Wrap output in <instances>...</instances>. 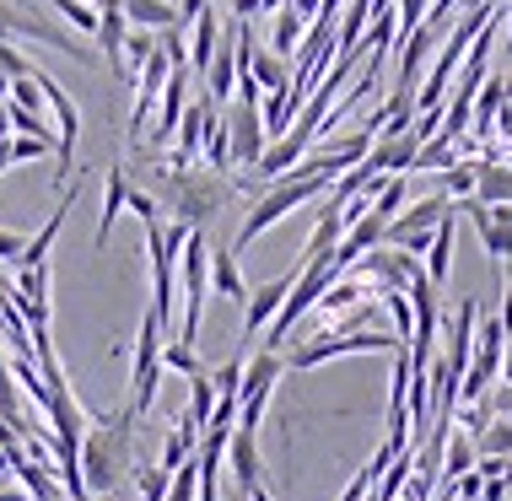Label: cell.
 <instances>
[{"instance_id":"1","label":"cell","mask_w":512,"mask_h":501,"mask_svg":"<svg viewBox=\"0 0 512 501\" xmlns=\"http://www.w3.org/2000/svg\"><path fill=\"white\" fill-rule=\"evenodd\" d=\"M135 469V410L124 405L114 415H92L81 431V480L87 496H114Z\"/></svg>"},{"instance_id":"2","label":"cell","mask_w":512,"mask_h":501,"mask_svg":"<svg viewBox=\"0 0 512 501\" xmlns=\"http://www.w3.org/2000/svg\"><path fill=\"white\" fill-rule=\"evenodd\" d=\"M232 194H238V184L227 173H216V167H168V173H157V194L151 200L168 205L173 221L205 232L232 205Z\"/></svg>"},{"instance_id":"3","label":"cell","mask_w":512,"mask_h":501,"mask_svg":"<svg viewBox=\"0 0 512 501\" xmlns=\"http://www.w3.org/2000/svg\"><path fill=\"white\" fill-rule=\"evenodd\" d=\"M329 184L335 178H324V173H313L308 162H297V167H286L275 184L259 194V205L248 211V221H243V232H238V243L232 248H248V243H259L265 232L275 227V221H286L297 211V205H308V200H318V194H329Z\"/></svg>"},{"instance_id":"4","label":"cell","mask_w":512,"mask_h":501,"mask_svg":"<svg viewBox=\"0 0 512 501\" xmlns=\"http://www.w3.org/2000/svg\"><path fill=\"white\" fill-rule=\"evenodd\" d=\"M394 345H405V340H394V334H383V329H340V334H324V340H302L297 351L281 356V361L297 367V372H308V367H324V361H335V356L394 351Z\"/></svg>"},{"instance_id":"5","label":"cell","mask_w":512,"mask_h":501,"mask_svg":"<svg viewBox=\"0 0 512 501\" xmlns=\"http://www.w3.org/2000/svg\"><path fill=\"white\" fill-rule=\"evenodd\" d=\"M205 259H211V243H205V232H189L184 248H178V275H184V324H178V345H195V334H200L205 291H211Z\"/></svg>"},{"instance_id":"6","label":"cell","mask_w":512,"mask_h":501,"mask_svg":"<svg viewBox=\"0 0 512 501\" xmlns=\"http://www.w3.org/2000/svg\"><path fill=\"white\" fill-rule=\"evenodd\" d=\"M33 81H38V92H44V103L54 108V124H60V130H54V184L65 189L71 162H76V141H81V108L71 103V92H65L54 76H44L38 65H33Z\"/></svg>"},{"instance_id":"7","label":"cell","mask_w":512,"mask_h":501,"mask_svg":"<svg viewBox=\"0 0 512 501\" xmlns=\"http://www.w3.org/2000/svg\"><path fill=\"white\" fill-rule=\"evenodd\" d=\"M11 38H33V44H49V49L71 54L81 65H92V49H81L71 33H60V27L44 22L33 6H22V0H0V44H11Z\"/></svg>"},{"instance_id":"8","label":"cell","mask_w":512,"mask_h":501,"mask_svg":"<svg viewBox=\"0 0 512 501\" xmlns=\"http://www.w3.org/2000/svg\"><path fill=\"white\" fill-rule=\"evenodd\" d=\"M157 388H162V324L157 318H141V340H135V367H130V410L135 421L157 405Z\"/></svg>"},{"instance_id":"9","label":"cell","mask_w":512,"mask_h":501,"mask_svg":"<svg viewBox=\"0 0 512 501\" xmlns=\"http://www.w3.org/2000/svg\"><path fill=\"white\" fill-rule=\"evenodd\" d=\"M281 372H286L281 351H254V356L243 361V383H238V426L259 431V415H265L270 394H275V383H281Z\"/></svg>"},{"instance_id":"10","label":"cell","mask_w":512,"mask_h":501,"mask_svg":"<svg viewBox=\"0 0 512 501\" xmlns=\"http://www.w3.org/2000/svg\"><path fill=\"white\" fill-rule=\"evenodd\" d=\"M221 124H227V157L238 167H254L259 157H265V119H259V103H232L227 114H221Z\"/></svg>"},{"instance_id":"11","label":"cell","mask_w":512,"mask_h":501,"mask_svg":"<svg viewBox=\"0 0 512 501\" xmlns=\"http://www.w3.org/2000/svg\"><path fill=\"white\" fill-rule=\"evenodd\" d=\"M351 275H378V286L405 291V286L415 281V275H426V270H421V259H415V254H405V248L378 243V248H367V254L351 264Z\"/></svg>"},{"instance_id":"12","label":"cell","mask_w":512,"mask_h":501,"mask_svg":"<svg viewBox=\"0 0 512 501\" xmlns=\"http://www.w3.org/2000/svg\"><path fill=\"white\" fill-rule=\"evenodd\" d=\"M168 54L162 49H151V60L135 71V108H130V141L146 130V119H151V108H157V97H162V87H168Z\"/></svg>"},{"instance_id":"13","label":"cell","mask_w":512,"mask_h":501,"mask_svg":"<svg viewBox=\"0 0 512 501\" xmlns=\"http://www.w3.org/2000/svg\"><path fill=\"white\" fill-rule=\"evenodd\" d=\"M227 464H232V480H238L243 496H254L259 485H265V464H259V431L232 426V437H227Z\"/></svg>"},{"instance_id":"14","label":"cell","mask_w":512,"mask_h":501,"mask_svg":"<svg viewBox=\"0 0 512 501\" xmlns=\"http://www.w3.org/2000/svg\"><path fill=\"white\" fill-rule=\"evenodd\" d=\"M292 281H297V264H292L286 275H275V281H265L259 291H248V302H243V340H254V334L265 329L275 313H281V302H286V291H292Z\"/></svg>"},{"instance_id":"15","label":"cell","mask_w":512,"mask_h":501,"mask_svg":"<svg viewBox=\"0 0 512 501\" xmlns=\"http://www.w3.org/2000/svg\"><path fill=\"white\" fill-rule=\"evenodd\" d=\"M453 211V200L448 194H426V200H415V205H405V211H399L389 227H383V243H405L410 232H432L442 216Z\"/></svg>"},{"instance_id":"16","label":"cell","mask_w":512,"mask_h":501,"mask_svg":"<svg viewBox=\"0 0 512 501\" xmlns=\"http://www.w3.org/2000/svg\"><path fill=\"white\" fill-rule=\"evenodd\" d=\"M415 151H421V141H415V130L405 135H372V151H367V167L372 173H410Z\"/></svg>"},{"instance_id":"17","label":"cell","mask_w":512,"mask_h":501,"mask_svg":"<svg viewBox=\"0 0 512 501\" xmlns=\"http://www.w3.org/2000/svg\"><path fill=\"white\" fill-rule=\"evenodd\" d=\"M211 114H216V103L211 97H200V103H184V114H178V151H173V167H189L195 162V151H200V141H205V124H211Z\"/></svg>"},{"instance_id":"18","label":"cell","mask_w":512,"mask_h":501,"mask_svg":"<svg viewBox=\"0 0 512 501\" xmlns=\"http://www.w3.org/2000/svg\"><path fill=\"white\" fill-rule=\"evenodd\" d=\"M432 49H437V27H432V22L410 27V33L399 38V87H415V81H421L426 60H432Z\"/></svg>"},{"instance_id":"19","label":"cell","mask_w":512,"mask_h":501,"mask_svg":"<svg viewBox=\"0 0 512 501\" xmlns=\"http://www.w3.org/2000/svg\"><path fill=\"white\" fill-rule=\"evenodd\" d=\"M157 103H162V114H157V135H151V141L168 146L173 130H178V114H184V103H189V65H173V71H168V87H162Z\"/></svg>"},{"instance_id":"20","label":"cell","mask_w":512,"mask_h":501,"mask_svg":"<svg viewBox=\"0 0 512 501\" xmlns=\"http://www.w3.org/2000/svg\"><path fill=\"white\" fill-rule=\"evenodd\" d=\"M340 232H345V216H340V205H335V200H324V211H318V227H313V238L302 243V254H297V270H302V264H318V259H329V254H335Z\"/></svg>"},{"instance_id":"21","label":"cell","mask_w":512,"mask_h":501,"mask_svg":"<svg viewBox=\"0 0 512 501\" xmlns=\"http://www.w3.org/2000/svg\"><path fill=\"white\" fill-rule=\"evenodd\" d=\"M205 275H211V286H216L227 302H248V281H243V270H238V248H227V243L211 248Z\"/></svg>"},{"instance_id":"22","label":"cell","mask_w":512,"mask_h":501,"mask_svg":"<svg viewBox=\"0 0 512 501\" xmlns=\"http://www.w3.org/2000/svg\"><path fill=\"white\" fill-rule=\"evenodd\" d=\"M453 232H459V211H448L437 221V232H432V248H426V281H432L442 291V281H448V259H453Z\"/></svg>"},{"instance_id":"23","label":"cell","mask_w":512,"mask_h":501,"mask_svg":"<svg viewBox=\"0 0 512 501\" xmlns=\"http://www.w3.org/2000/svg\"><path fill=\"white\" fill-rule=\"evenodd\" d=\"M124 22L146 27V33H162V27H178V6L173 0H119Z\"/></svg>"},{"instance_id":"24","label":"cell","mask_w":512,"mask_h":501,"mask_svg":"<svg viewBox=\"0 0 512 501\" xmlns=\"http://www.w3.org/2000/svg\"><path fill=\"white\" fill-rule=\"evenodd\" d=\"M475 200L480 205H512V167L507 162H475Z\"/></svg>"},{"instance_id":"25","label":"cell","mask_w":512,"mask_h":501,"mask_svg":"<svg viewBox=\"0 0 512 501\" xmlns=\"http://www.w3.org/2000/svg\"><path fill=\"white\" fill-rule=\"evenodd\" d=\"M248 76H254L259 92H286L292 87V60H281V54H270V49H254L248 54Z\"/></svg>"},{"instance_id":"26","label":"cell","mask_w":512,"mask_h":501,"mask_svg":"<svg viewBox=\"0 0 512 501\" xmlns=\"http://www.w3.org/2000/svg\"><path fill=\"white\" fill-rule=\"evenodd\" d=\"M124 194H130V173L124 167H108V184H103V216H98V238L92 243H108L114 238V221H119V211H124Z\"/></svg>"},{"instance_id":"27","label":"cell","mask_w":512,"mask_h":501,"mask_svg":"<svg viewBox=\"0 0 512 501\" xmlns=\"http://www.w3.org/2000/svg\"><path fill=\"white\" fill-rule=\"evenodd\" d=\"M216 38H221V17H216V6H205L200 17H195V44H189V71H200V76H205V65H211V54H216Z\"/></svg>"},{"instance_id":"28","label":"cell","mask_w":512,"mask_h":501,"mask_svg":"<svg viewBox=\"0 0 512 501\" xmlns=\"http://www.w3.org/2000/svg\"><path fill=\"white\" fill-rule=\"evenodd\" d=\"M211 410H216V383H211V372H200V378H189V405H184V421L205 431L211 426Z\"/></svg>"},{"instance_id":"29","label":"cell","mask_w":512,"mask_h":501,"mask_svg":"<svg viewBox=\"0 0 512 501\" xmlns=\"http://www.w3.org/2000/svg\"><path fill=\"white\" fill-rule=\"evenodd\" d=\"M195 448H200V431L189 426V421H178V426L168 431V448H162V469L173 475L178 464H189V458H195Z\"/></svg>"},{"instance_id":"30","label":"cell","mask_w":512,"mask_h":501,"mask_svg":"<svg viewBox=\"0 0 512 501\" xmlns=\"http://www.w3.org/2000/svg\"><path fill=\"white\" fill-rule=\"evenodd\" d=\"M469 442H475V458H507L512 453V421L502 415V421H491L486 431H475Z\"/></svg>"},{"instance_id":"31","label":"cell","mask_w":512,"mask_h":501,"mask_svg":"<svg viewBox=\"0 0 512 501\" xmlns=\"http://www.w3.org/2000/svg\"><path fill=\"white\" fill-rule=\"evenodd\" d=\"M362 297H367V286L351 275V281H335V286H329L324 297L313 302V308H324V313H351V308H362Z\"/></svg>"},{"instance_id":"32","label":"cell","mask_w":512,"mask_h":501,"mask_svg":"<svg viewBox=\"0 0 512 501\" xmlns=\"http://www.w3.org/2000/svg\"><path fill=\"white\" fill-rule=\"evenodd\" d=\"M442 480H459V475H469V469H475V442H469V437H448V448H442Z\"/></svg>"},{"instance_id":"33","label":"cell","mask_w":512,"mask_h":501,"mask_svg":"<svg viewBox=\"0 0 512 501\" xmlns=\"http://www.w3.org/2000/svg\"><path fill=\"white\" fill-rule=\"evenodd\" d=\"M459 162V151H453L448 141H421V151H415L410 173H448V167Z\"/></svg>"},{"instance_id":"34","label":"cell","mask_w":512,"mask_h":501,"mask_svg":"<svg viewBox=\"0 0 512 501\" xmlns=\"http://www.w3.org/2000/svg\"><path fill=\"white\" fill-rule=\"evenodd\" d=\"M297 44H302V17L292 6H281V17H275V44H270V54H281V60H292L297 54Z\"/></svg>"},{"instance_id":"35","label":"cell","mask_w":512,"mask_h":501,"mask_svg":"<svg viewBox=\"0 0 512 501\" xmlns=\"http://www.w3.org/2000/svg\"><path fill=\"white\" fill-rule=\"evenodd\" d=\"M200 151H205V162H211L216 173H227V167H232V157H227V124H221V108L211 114V124H205V141H200Z\"/></svg>"},{"instance_id":"36","label":"cell","mask_w":512,"mask_h":501,"mask_svg":"<svg viewBox=\"0 0 512 501\" xmlns=\"http://www.w3.org/2000/svg\"><path fill=\"white\" fill-rule=\"evenodd\" d=\"M151 49H157V33H146V27H130V33H124V76L141 71V65L151 60Z\"/></svg>"},{"instance_id":"37","label":"cell","mask_w":512,"mask_h":501,"mask_svg":"<svg viewBox=\"0 0 512 501\" xmlns=\"http://www.w3.org/2000/svg\"><path fill=\"white\" fill-rule=\"evenodd\" d=\"M135 475V491H141V501H162L168 496V485H173V475L162 464H141V469H130Z\"/></svg>"},{"instance_id":"38","label":"cell","mask_w":512,"mask_h":501,"mask_svg":"<svg viewBox=\"0 0 512 501\" xmlns=\"http://www.w3.org/2000/svg\"><path fill=\"white\" fill-rule=\"evenodd\" d=\"M54 141H38V135H11L6 141V167H17V162H38V157H49Z\"/></svg>"},{"instance_id":"39","label":"cell","mask_w":512,"mask_h":501,"mask_svg":"<svg viewBox=\"0 0 512 501\" xmlns=\"http://www.w3.org/2000/svg\"><path fill=\"white\" fill-rule=\"evenodd\" d=\"M162 367H173V372H184V378H200L205 372V361L195 356V345H162Z\"/></svg>"},{"instance_id":"40","label":"cell","mask_w":512,"mask_h":501,"mask_svg":"<svg viewBox=\"0 0 512 501\" xmlns=\"http://www.w3.org/2000/svg\"><path fill=\"white\" fill-rule=\"evenodd\" d=\"M442 194H448V200H464V194H475V162H453L448 173H442Z\"/></svg>"},{"instance_id":"41","label":"cell","mask_w":512,"mask_h":501,"mask_svg":"<svg viewBox=\"0 0 512 501\" xmlns=\"http://www.w3.org/2000/svg\"><path fill=\"white\" fill-rule=\"evenodd\" d=\"M6 97H11L17 108H27V114H38V108H44V92H38V81H33V76L6 81Z\"/></svg>"},{"instance_id":"42","label":"cell","mask_w":512,"mask_h":501,"mask_svg":"<svg viewBox=\"0 0 512 501\" xmlns=\"http://www.w3.org/2000/svg\"><path fill=\"white\" fill-rule=\"evenodd\" d=\"M124 205H130V211L141 216V221H162V205L151 200L146 189H135V184H130V194H124Z\"/></svg>"},{"instance_id":"43","label":"cell","mask_w":512,"mask_h":501,"mask_svg":"<svg viewBox=\"0 0 512 501\" xmlns=\"http://www.w3.org/2000/svg\"><path fill=\"white\" fill-rule=\"evenodd\" d=\"M0 76H6V81H17V76H33V60H22V54L11 49V44H0Z\"/></svg>"},{"instance_id":"44","label":"cell","mask_w":512,"mask_h":501,"mask_svg":"<svg viewBox=\"0 0 512 501\" xmlns=\"http://www.w3.org/2000/svg\"><path fill=\"white\" fill-rule=\"evenodd\" d=\"M491 421H496V415H491V405H480V410H464V415H459L464 437H475V431H486Z\"/></svg>"},{"instance_id":"45","label":"cell","mask_w":512,"mask_h":501,"mask_svg":"<svg viewBox=\"0 0 512 501\" xmlns=\"http://www.w3.org/2000/svg\"><path fill=\"white\" fill-rule=\"evenodd\" d=\"M22 232H11V227H0V264H17V254H22Z\"/></svg>"},{"instance_id":"46","label":"cell","mask_w":512,"mask_h":501,"mask_svg":"<svg viewBox=\"0 0 512 501\" xmlns=\"http://www.w3.org/2000/svg\"><path fill=\"white\" fill-rule=\"evenodd\" d=\"M205 6H211V0H178V27L189 33V27H195V17H200Z\"/></svg>"},{"instance_id":"47","label":"cell","mask_w":512,"mask_h":501,"mask_svg":"<svg viewBox=\"0 0 512 501\" xmlns=\"http://www.w3.org/2000/svg\"><path fill=\"white\" fill-rule=\"evenodd\" d=\"M496 324H502V334H512V291L502 297V318H496Z\"/></svg>"},{"instance_id":"48","label":"cell","mask_w":512,"mask_h":501,"mask_svg":"<svg viewBox=\"0 0 512 501\" xmlns=\"http://www.w3.org/2000/svg\"><path fill=\"white\" fill-rule=\"evenodd\" d=\"M459 6H469V11H491V6H502V0H459Z\"/></svg>"},{"instance_id":"49","label":"cell","mask_w":512,"mask_h":501,"mask_svg":"<svg viewBox=\"0 0 512 501\" xmlns=\"http://www.w3.org/2000/svg\"><path fill=\"white\" fill-rule=\"evenodd\" d=\"M0 501H33L27 491H0Z\"/></svg>"},{"instance_id":"50","label":"cell","mask_w":512,"mask_h":501,"mask_svg":"<svg viewBox=\"0 0 512 501\" xmlns=\"http://www.w3.org/2000/svg\"><path fill=\"white\" fill-rule=\"evenodd\" d=\"M502 92H507V103H512V71L502 76Z\"/></svg>"},{"instance_id":"51","label":"cell","mask_w":512,"mask_h":501,"mask_svg":"<svg viewBox=\"0 0 512 501\" xmlns=\"http://www.w3.org/2000/svg\"><path fill=\"white\" fill-rule=\"evenodd\" d=\"M92 501H114V496H92Z\"/></svg>"},{"instance_id":"52","label":"cell","mask_w":512,"mask_h":501,"mask_svg":"<svg viewBox=\"0 0 512 501\" xmlns=\"http://www.w3.org/2000/svg\"><path fill=\"white\" fill-rule=\"evenodd\" d=\"M502 501H507V496H502Z\"/></svg>"},{"instance_id":"53","label":"cell","mask_w":512,"mask_h":501,"mask_svg":"<svg viewBox=\"0 0 512 501\" xmlns=\"http://www.w3.org/2000/svg\"><path fill=\"white\" fill-rule=\"evenodd\" d=\"M243 501H248V496H243Z\"/></svg>"}]
</instances>
